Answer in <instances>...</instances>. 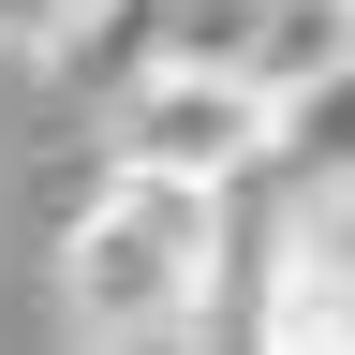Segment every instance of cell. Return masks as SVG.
Returning <instances> with one entry per match:
<instances>
[{
    "instance_id": "cell-1",
    "label": "cell",
    "mask_w": 355,
    "mask_h": 355,
    "mask_svg": "<svg viewBox=\"0 0 355 355\" xmlns=\"http://www.w3.org/2000/svg\"><path fill=\"white\" fill-rule=\"evenodd\" d=\"M60 296H74V340L193 326V311L222 296V178L119 163L104 193L74 207V237H60Z\"/></svg>"
},
{
    "instance_id": "cell-2",
    "label": "cell",
    "mask_w": 355,
    "mask_h": 355,
    "mask_svg": "<svg viewBox=\"0 0 355 355\" xmlns=\"http://www.w3.org/2000/svg\"><path fill=\"white\" fill-rule=\"evenodd\" d=\"M119 163H178V178L237 193L252 163H282V89L252 60H148L119 89Z\"/></svg>"
},
{
    "instance_id": "cell-3",
    "label": "cell",
    "mask_w": 355,
    "mask_h": 355,
    "mask_svg": "<svg viewBox=\"0 0 355 355\" xmlns=\"http://www.w3.org/2000/svg\"><path fill=\"white\" fill-rule=\"evenodd\" d=\"M252 74L282 89V104H311L326 74H355V0H266V30H252Z\"/></svg>"
},
{
    "instance_id": "cell-4",
    "label": "cell",
    "mask_w": 355,
    "mask_h": 355,
    "mask_svg": "<svg viewBox=\"0 0 355 355\" xmlns=\"http://www.w3.org/2000/svg\"><path fill=\"white\" fill-rule=\"evenodd\" d=\"M74 15H89V0H0V60H60Z\"/></svg>"
},
{
    "instance_id": "cell-5",
    "label": "cell",
    "mask_w": 355,
    "mask_h": 355,
    "mask_svg": "<svg viewBox=\"0 0 355 355\" xmlns=\"http://www.w3.org/2000/svg\"><path fill=\"white\" fill-rule=\"evenodd\" d=\"M89 355H193V340H178V326H148V340H89Z\"/></svg>"
}]
</instances>
